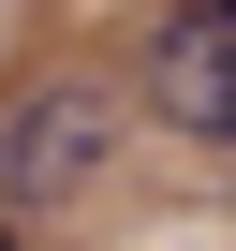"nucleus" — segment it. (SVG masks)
Returning <instances> with one entry per match:
<instances>
[{"mask_svg":"<svg viewBox=\"0 0 236 251\" xmlns=\"http://www.w3.org/2000/svg\"><path fill=\"white\" fill-rule=\"evenodd\" d=\"M103 163H118V103H103L89 74H45V89H15V103H0V207H15V222L74 207Z\"/></svg>","mask_w":236,"mask_h":251,"instance_id":"nucleus-1","label":"nucleus"},{"mask_svg":"<svg viewBox=\"0 0 236 251\" xmlns=\"http://www.w3.org/2000/svg\"><path fill=\"white\" fill-rule=\"evenodd\" d=\"M148 103L177 118V133H221L236 148V15L221 0H192V15L148 30Z\"/></svg>","mask_w":236,"mask_h":251,"instance_id":"nucleus-2","label":"nucleus"},{"mask_svg":"<svg viewBox=\"0 0 236 251\" xmlns=\"http://www.w3.org/2000/svg\"><path fill=\"white\" fill-rule=\"evenodd\" d=\"M0 251H15V207H0Z\"/></svg>","mask_w":236,"mask_h":251,"instance_id":"nucleus-3","label":"nucleus"},{"mask_svg":"<svg viewBox=\"0 0 236 251\" xmlns=\"http://www.w3.org/2000/svg\"><path fill=\"white\" fill-rule=\"evenodd\" d=\"M221 15H236V0H221Z\"/></svg>","mask_w":236,"mask_h":251,"instance_id":"nucleus-4","label":"nucleus"}]
</instances>
